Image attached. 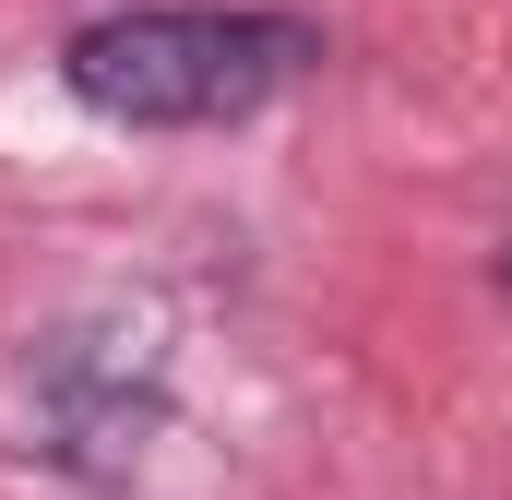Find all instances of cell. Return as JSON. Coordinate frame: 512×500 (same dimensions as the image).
<instances>
[{"label":"cell","mask_w":512,"mask_h":500,"mask_svg":"<svg viewBox=\"0 0 512 500\" xmlns=\"http://www.w3.org/2000/svg\"><path fill=\"white\" fill-rule=\"evenodd\" d=\"M322 36L298 12H227V0H120L60 48V84L120 131H227L274 108Z\"/></svg>","instance_id":"obj_1"},{"label":"cell","mask_w":512,"mask_h":500,"mask_svg":"<svg viewBox=\"0 0 512 500\" xmlns=\"http://www.w3.org/2000/svg\"><path fill=\"white\" fill-rule=\"evenodd\" d=\"M501 286H512V239H501Z\"/></svg>","instance_id":"obj_2"}]
</instances>
